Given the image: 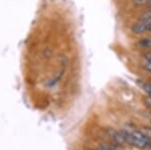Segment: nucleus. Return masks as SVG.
<instances>
[{
    "label": "nucleus",
    "mask_w": 151,
    "mask_h": 150,
    "mask_svg": "<svg viewBox=\"0 0 151 150\" xmlns=\"http://www.w3.org/2000/svg\"><path fill=\"white\" fill-rule=\"evenodd\" d=\"M97 150H117V149L115 147L111 146V145L103 144V145H100V146L97 147Z\"/></svg>",
    "instance_id": "nucleus-7"
},
{
    "label": "nucleus",
    "mask_w": 151,
    "mask_h": 150,
    "mask_svg": "<svg viewBox=\"0 0 151 150\" xmlns=\"http://www.w3.org/2000/svg\"><path fill=\"white\" fill-rule=\"evenodd\" d=\"M124 139L126 142L132 144L133 146L137 147L140 149H149L151 148V140L147 138L142 134L140 131H126V130H121Z\"/></svg>",
    "instance_id": "nucleus-1"
},
{
    "label": "nucleus",
    "mask_w": 151,
    "mask_h": 150,
    "mask_svg": "<svg viewBox=\"0 0 151 150\" xmlns=\"http://www.w3.org/2000/svg\"><path fill=\"white\" fill-rule=\"evenodd\" d=\"M149 8H151V4H150V5H149Z\"/></svg>",
    "instance_id": "nucleus-11"
},
{
    "label": "nucleus",
    "mask_w": 151,
    "mask_h": 150,
    "mask_svg": "<svg viewBox=\"0 0 151 150\" xmlns=\"http://www.w3.org/2000/svg\"><path fill=\"white\" fill-rule=\"evenodd\" d=\"M145 59L146 60H151V52H147V54L145 55Z\"/></svg>",
    "instance_id": "nucleus-10"
},
{
    "label": "nucleus",
    "mask_w": 151,
    "mask_h": 150,
    "mask_svg": "<svg viewBox=\"0 0 151 150\" xmlns=\"http://www.w3.org/2000/svg\"><path fill=\"white\" fill-rule=\"evenodd\" d=\"M109 133H110V136L112 137V139H113L116 143L122 144V143H124V142H126L125 139H124V136H123L122 132H121V131L111 130V131H109Z\"/></svg>",
    "instance_id": "nucleus-3"
},
{
    "label": "nucleus",
    "mask_w": 151,
    "mask_h": 150,
    "mask_svg": "<svg viewBox=\"0 0 151 150\" xmlns=\"http://www.w3.org/2000/svg\"><path fill=\"white\" fill-rule=\"evenodd\" d=\"M138 45H139L140 47L151 48V37H146V38L140 39L139 42H138Z\"/></svg>",
    "instance_id": "nucleus-4"
},
{
    "label": "nucleus",
    "mask_w": 151,
    "mask_h": 150,
    "mask_svg": "<svg viewBox=\"0 0 151 150\" xmlns=\"http://www.w3.org/2000/svg\"><path fill=\"white\" fill-rule=\"evenodd\" d=\"M143 89H144V91L148 94V96L151 97V83L144 84L143 85Z\"/></svg>",
    "instance_id": "nucleus-8"
},
{
    "label": "nucleus",
    "mask_w": 151,
    "mask_h": 150,
    "mask_svg": "<svg viewBox=\"0 0 151 150\" xmlns=\"http://www.w3.org/2000/svg\"><path fill=\"white\" fill-rule=\"evenodd\" d=\"M150 30H151V26H150Z\"/></svg>",
    "instance_id": "nucleus-12"
},
{
    "label": "nucleus",
    "mask_w": 151,
    "mask_h": 150,
    "mask_svg": "<svg viewBox=\"0 0 151 150\" xmlns=\"http://www.w3.org/2000/svg\"><path fill=\"white\" fill-rule=\"evenodd\" d=\"M150 26L151 21L139 20L132 26V32L135 33V34H141V33L150 30Z\"/></svg>",
    "instance_id": "nucleus-2"
},
{
    "label": "nucleus",
    "mask_w": 151,
    "mask_h": 150,
    "mask_svg": "<svg viewBox=\"0 0 151 150\" xmlns=\"http://www.w3.org/2000/svg\"><path fill=\"white\" fill-rule=\"evenodd\" d=\"M138 131H140L143 135H144V136H146L147 138H149L151 140V128L150 127L143 126V127H141Z\"/></svg>",
    "instance_id": "nucleus-5"
},
{
    "label": "nucleus",
    "mask_w": 151,
    "mask_h": 150,
    "mask_svg": "<svg viewBox=\"0 0 151 150\" xmlns=\"http://www.w3.org/2000/svg\"><path fill=\"white\" fill-rule=\"evenodd\" d=\"M134 4L138 6H143V5H150L151 0H133Z\"/></svg>",
    "instance_id": "nucleus-6"
},
{
    "label": "nucleus",
    "mask_w": 151,
    "mask_h": 150,
    "mask_svg": "<svg viewBox=\"0 0 151 150\" xmlns=\"http://www.w3.org/2000/svg\"><path fill=\"white\" fill-rule=\"evenodd\" d=\"M145 70H147L148 72H151V60H146V64L144 65Z\"/></svg>",
    "instance_id": "nucleus-9"
}]
</instances>
